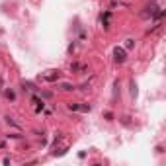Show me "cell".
I'll return each instance as SVG.
<instances>
[{
  "mask_svg": "<svg viewBox=\"0 0 166 166\" xmlns=\"http://www.w3.org/2000/svg\"><path fill=\"white\" fill-rule=\"evenodd\" d=\"M115 59H117V61H125V53L121 51V49H115Z\"/></svg>",
  "mask_w": 166,
  "mask_h": 166,
  "instance_id": "obj_1",
  "label": "cell"
}]
</instances>
